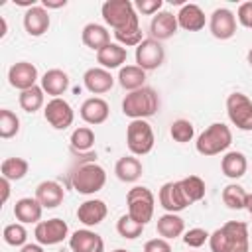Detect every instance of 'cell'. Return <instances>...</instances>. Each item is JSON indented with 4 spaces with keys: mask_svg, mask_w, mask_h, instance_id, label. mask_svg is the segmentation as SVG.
Here are the masks:
<instances>
[{
    "mask_svg": "<svg viewBox=\"0 0 252 252\" xmlns=\"http://www.w3.org/2000/svg\"><path fill=\"white\" fill-rule=\"evenodd\" d=\"M179 30V24H177V16L167 12V10H161L158 12L152 22H150V33L154 39L158 41H165L169 37H173Z\"/></svg>",
    "mask_w": 252,
    "mask_h": 252,
    "instance_id": "2e32d148",
    "label": "cell"
},
{
    "mask_svg": "<svg viewBox=\"0 0 252 252\" xmlns=\"http://www.w3.org/2000/svg\"><path fill=\"white\" fill-rule=\"evenodd\" d=\"M94 146V132L91 126H79L71 134V152L73 154H85L91 152Z\"/></svg>",
    "mask_w": 252,
    "mask_h": 252,
    "instance_id": "d6a6232c",
    "label": "cell"
},
{
    "mask_svg": "<svg viewBox=\"0 0 252 252\" xmlns=\"http://www.w3.org/2000/svg\"><path fill=\"white\" fill-rule=\"evenodd\" d=\"M226 114L238 130H252V100L244 93H230L226 96Z\"/></svg>",
    "mask_w": 252,
    "mask_h": 252,
    "instance_id": "ba28073f",
    "label": "cell"
},
{
    "mask_svg": "<svg viewBox=\"0 0 252 252\" xmlns=\"http://www.w3.org/2000/svg\"><path fill=\"white\" fill-rule=\"evenodd\" d=\"M112 252H128V250H124V248H116V250H112Z\"/></svg>",
    "mask_w": 252,
    "mask_h": 252,
    "instance_id": "816d5d0a",
    "label": "cell"
},
{
    "mask_svg": "<svg viewBox=\"0 0 252 252\" xmlns=\"http://www.w3.org/2000/svg\"><path fill=\"white\" fill-rule=\"evenodd\" d=\"M100 14H102L104 24L110 26L114 32L138 20V12L130 0H106L100 8Z\"/></svg>",
    "mask_w": 252,
    "mask_h": 252,
    "instance_id": "52a82bcc",
    "label": "cell"
},
{
    "mask_svg": "<svg viewBox=\"0 0 252 252\" xmlns=\"http://www.w3.org/2000/svg\"><path fill=\"white\" fill-rule=\"evenodd\" d=\"M0 24H2V33H0V37H4V35H6V32H8V24H6V20H4V18H0Z\"/></svg>",
    "mask_w": 252,
    "mask_h": 252,
    "instance_id": "c3c4849f",
    "label": "cell"
},
{
    "mask_svg": "<svg viewBox=\"0 0 252 252\" xmlns=\"http://www.w3.org/2000/svg\"><path fill=\"white\" fill-rule=\"evenodd\" d=\"M20 132V118L16 112H12L10 108H2L0 110V138L8 140L14 138Z\"/></svg>",
    "mask_w": 252,
    "mask_h": 252,
    "instance_id": "f35d334b",
    "label": "cell"
},
{
    "mask_svg": "<svg viewBox=\"0 0 252 252\" xmlns=\"http://www.w3.org/2000/svg\"><path fill=\"white\" fill-rule=\"evenodd\" d=\"M69 248L71 252H104V240L94 230L81 228L69 236Z\"/></svg>",
    "mask_w": 252,
    "mask_h": 252,
    "instance_id": "9a60e30c",
    "label": "cell"
},
{
    "mask_svg": "<svg viewBox=\"0 0 252 252\" xmlns=\"http://www.w3.org/2000/svg\"><path fill=\"white\" fill-rule=\"evenodd\" d=\"M158 201L159 205L165 209V213H181L185 211L191 203L187 201L181 181H167L161 185L159 193H158Z\"/></svg>",
    "mask_w": 252,
    "mask_h": 252,
    "instance_id": "4fadbf2b",
    "label": "cell"
},
{
    "mask_svg": "<svg viewBox=\"0 0 252 252\" xmlns=\"http://www.w3.org/2000/svg\"><path fill=\"white\" fill-rule=\"evenodd\" d=\"M118 83L128 93L138 91V89L146 87V71L138 65H124L118 71Z\"/></svg>",
    "mask_w": 252,
    "mask_h": 252,
    "instance_id": "f546056e",
    "label": "cell"
},
{
    "mask_svg": "<svg viewBox=\"0 0 252 252\" xmlns=\"http://www.w3.org/2000/svg\"><path fill=\"white\" fill-rule=\"evenodd\" d=\"M43 118L55 130H67L75 120V110L65 98H51L43 106Z\"/></svg>",
    "mask_w": 252,
    "mask_h": 252,
    "instance_id": "8fae6325",
    "label": "cell"
},
{
    "mask_svg": "<svg viewBox=\"0 0 252 252\" xmlns=\"http://www.w3.org/2000/svg\"><path fill=\"white\" fill-rule=\"evenodd\" d=\"M211 252H248V224L242 220H228L209 236Z\"/></svg>",
    "mask_w": 252,
    "mask_h": 252,
    "instance_id": "6da1fadb",
    "label": "cell"
},
{
    "mask_svg": "<svg viewBox=\"0 0 252 252\" xmlns=\"http://www.w3.org/2000/svg\"><path fill=\"white\" fill-rule=\"evenodd\" d=\"M209 32L213 37L224 41L236 33V16L228 8H217L209 16Z\"/></svg>",
    "mask_w": 252,
    "mask_h": 252,
    "instance_id": "7c38bea8",
    "label": "cell"
},
{
    "mask_svg": "<svg viewBox=\"0 0 252 252\" xmlns=\"http://www.w3.org/2000/svg\"><path fill=\"white\" fill-rule=\"evenodd\" d=\"M83 85L89 93L102 94V93H108L114 87V77H112L110 71H106L102 67H91L83 75Z\"/></svg>",
    "mask_w": 252,
    "mask_h": 252,
    "instance_id": "ac0fdd59",
    "label": "cell"
},
{
    "mask_svg": "<svg viewBox=\"0 0 252 252\" xmlns=\"http://www.w3.org/2000/svg\"><path fill=\"white\" fill-rule=\"evenodd\" d=\"M179 181H181L183 193H185V197H187V201H189L191 205L197 203V201H201V199L205 197L207 187H205V181H203L199 175H189V177H183V179H179Z\"/></svg>",
    "mask_w": 252,
    "mask_h": 252,
    "instance_id": "d590c367",
    "label": "cell"
},
{
    "mask_svg": "<svg viewBox=\"0 0 252 252\" xmlns=\"http://www.w3.org/2000/svg\"><path fill=\"white\" fill-rule=\"evenodd\" d=\"M20 252H45V250H43V246L37 244V242H35V244H33V242H28L26 246L20 248Z\"/></svg>",
    "mask_w": 252,
    "mask_h": 252,
    "instance_id": "7dc6e473",
    "label": "cell"
},
{
    "mask_svg": "<svg viewBox=\"0 0 252 252\" xmlns=\"http://www.w3.org/2000/svg\"><path fill=\"white\" fill-rule=\"evenodd\" d=\"M43 207L35 197H22L14 205V217L22 224H37L41 220Z\"/></svg>",
    "mask_w": 252,
    "mask_h": 252,
    "instance_id": "cb8c5ba5",
    "label": "cell"
},
{
    "mask_svg": "<svg viewBox=\"0 0 252 252\" xmlns=\"http://www.w3.org/2000/svg\"><path fill=\"white\" fill-rule=\"evenodd\" d=\"M169 136H171L175 142H179V144H187V142L193 140L195 128H193V124H191L189 120L177 118V120H173L171 126H169Z\"/></svg>",
    "mask_w": 252,
    "mask_h": 252,
    "instance_id": "ab89813d",
    "label": "cell"
},
{
    "mask_svg": "<svg viewBox=\"0 0 252 252\" xmlns=\"http://www.w3.org/2000/svg\"><path fill=\"white\" fill-rule=\"evenodd\" d=\"M2 238L8 246H14V248H22L26 246L28 242V230L22 222H12V224H6L4 230H2Z\"/></svg>",
    "mask_w": 252,
    "mask_h": 252,
    "instance_id": "8d00e7d4",
    "label": "cell"
},
{
    "mask_svg": "<svg viewBox=\"0 0 252 252\" xmlns=\"http://www.w3.org/2000/svg\"><path fill=\"white\" fill-rule=\"evenodd\" d=\"M175 16H177L179 28L187 30V32H199L207 24V16L201 10V6H197V4H183Z\"/></svg>",
    "mask_w": 252,
    "mask_h": 252,
    "instance_id": "d4e9b609",
    "label": "cell"
},
{
    "mask_svg": "<svg viewBox=\"0 0 252 252\" xmlns=\"http://www.w3.org/2000/svg\"><path fill=\"white\" fill-rule=\"evenodd\" d=\"M236 22L248 30H252V2H242L236 10Z\"/></svg>",
    "mask_w": 252,
    "mask_h": 252,
    "instance_id": "7bdbcfd3",
    "label": "cell"
},
{
    "mask_svg": "<svg viewBox=\"0 0 252 252\" xmlns=\"http://www.w3.org/2000/svg\"><path fill=\"white\" fill-rule=\"evenodd\" d=\"M156 138L148 120H132L126 128V146L132 156H146L154 150Z\"/></svg>",
    "mask_w": 252,
    "mask_h": 252,
    "instance_id": "8992f818",
    "label": "cell"
},
{
    "mask_svg": "<svg viewBox=\"0 0 252 252\" xmlns=\"http://www.w3.org/2000/svg\"><path fill=\"white\" fill-rule=\"evenodd\" d=\"M220 169L228 179H240L248 169V159L242 152H226L220 159Z\"/></svg>",
    "mask_w": 252,
    "mask_h": 252,
    "instance_id": "83f0119b",
    "label": "cell"
},
{
    "mask_svg": "<svg viewBox=\"0 0 252 252\" xmlns=\"http://www.w3.org/2000/svg\"><path fill=\"white\" fill-rule=\"evenodd\" d=\"M116 232H118L122 238H126V240H134V238L142 236L144 224L136 222V220L126 213V215L118 217V220H116Z\"/></svg>",
    "mask_w": 252,
    "mask_h": 252,
    "instance_id": "74e56055",
    "label": "cell"
},
{
    "mask_svg": "<svg viewBox=\"0 0 252 252\" xmlns=\"http://www.w3.org/2000/svg\"><path fill=\"white\" fill-rule=\"evenodd\" d=\"M144 252H171V244L165 238H152L144 244Z\"/></svg>",
    "mask_w": 252,
    "mask_h": 252,
    "instance_id": "ee69618b",
    "label": "cell"
},
{
    "mask_svg": "<svg viewBox=\"0 0 252 252\" xmlns=\"http://www.w3.org/2000/svg\"><path fill=\"white\" fill-rule=\"evenodd\" d=\"M41 6L45 10H49V8L57 10V8H65L67 6V0H41Z\"/></svg>",
    "mask_w": 252,
    "mask_h": 252,
    "instance_id": "f6af8a7d",
    "label": "cell"
},
{
    "mask_svg": "<svg viewBox=\"0 0 252 252\" xmlns=\"http://www.w3.org/2000/svg\"><path fill=\"white\" fill-rule=\"evenodd\" d=\"M49 26H51V18H49V12L43 6H33L30 10H26V14H24V30L28 32V35L39 37L49 30Z\"/></svg>",
    "mask_w": 252,
    "mask_h": 252,
    "instance_id": "ffe728a7",
    "label": "cell"
},
{
    "mask_svg": "<svg viewBox=\"0 0 252 252\" xmlns=\"http://www.w3.org/2000/svg\"><path fill=\"white\" fill-rule=\"evenodd\" d=\"M43 209H55L63 203L65 199V189L53 181V179H47V181H41L37 187H35V195H33Z\"/></svg>",
    "mask_w": 252,
    "mask_h": 252,
    "instance_id": "7402d4cb",
    "label": "cell"
},
{
    "mask_svg": "<svg viewBox=\"0 0 252 252\" xmlns=\"http://www.w3.org/2000/svg\"><path fill=\"white\" fill-rule=\"evenodd\" d=\"M126 57H128L126 47H122L120 43H112V41L104 45L100 51H96V63L106 71L122 69L126 63Z\"/></svg>",
    "mask_w": 252,
    "mask_h": 252,
    "instance_id": "603a6c76",
    "label": "cell"
},
{
    "mask_svg": "<svg viewBox=\"0 0 252 252\" xmlns=\"http://www.w3.org/2000/svg\"><path fill=\"white\" fill-rule=\"evenodd\" d=\"M246 211L252 215V193H248V199H246Z\"/></svg>",
    "mask_w": 252,
    "mask_h": 252,
    "instance_id": "681fc988",
    "label": "cell"
},
{
    "mask_svg": "<svg viewBox=\"0 0 252 252\" xmlns=\"http://www.w3.org/2000/svg\"><path fill=\"white\" fill-rule=\"evenodd\" d=\"M108 215V207L102 199H87L77 209V219L85 226H96L100 224Z\"/></svg>",
    "mask_w": 252,
    "mask_h": 252,
    "instance_id": "d6986e66",
    "label": "cell"
},
{
    "mask_svg": "<svg viewBox=\"0 0 252 252\" xmlns=\"http://www.w3.org/2000/svg\"><path fill=\"white\" fill-rule=\"evenodd\" d=\"M81 39L83 43L93 49V51H100L104 45L110 43V32L102 26V24H96V22H91L83 28L81 32Z\"/></svg>",
    "mask_w": 252,
    "mask_h": 252,
    "instance_id": "484cf974",
    "label": "cell"
},
{
    "mask_svg": "<svg viewBox=\"0 0 252 252\" xmlns=\"http://www.w3.org/2000/svg\"><path fill=\"white\" fill-rule=\"evenodd\" d=\"M142 171H144L142 161L132 154L122 156L114 165V173L122 183H136L142 177Z\"/></svg>",
    "mask_w": 252,
    "mask_h": 252,
    "instance_id": "4316f807",
    "label": "cell"
},
{
    "mask_svg": "<svg viewBox=\"0 0 252 252\" xmlns=\"http://www.w3.org/2000/svg\"><path fill=\"white\" fill-rule=\"evenodd\" d=\"M156 230L161 238L165 240H173L177 236H181L185 232V220L177 215V213H165L158 219V224H156Z\"/></svg>",
    "mask_w": 252,
    "mask_h": 252,
    "instance_id": "f1b7e54d",
    "label": "cell"
},
{
    "mask_svg": "<svg viewBox=\"0 0 252 252\" xmlns=\"http://www.w3.org/2000/svg\"><path fill=\"white\" fill-rule=\"evenodd\" d=\"M232 144V132L224 122H213L209 128H205L197 142H195V150L201 156H219L222 152L228 150V146Z\"/></svg>",
    "mask_w": 252,
    "mask_h": 252,
    "instance_id": "277c9868",
    "label": "cell"
},
{
    "mask_svg": "<svg viewBox=\"0 0 252 252\" xmlns=\"http://www.w3.org/2000/svg\"><path fill=\"white\" fill-rule=\"evenodd\" d=\"M136 65L142 67L144 71H154L158 67H161L163 59H165V49L161 45V41L154 39V37H146L138 47H136Z\"/></svg>",
    "mask_w": 252,
    "mask_h": 252,
    "instance_id": "30bf717a",
    "label": "cell"
},
{
    "mask_svg": "<svg viewBox=\"0 0 252 252\" xmlns=\"http://www.w3.org/2000/svg\"><path fill=\"white\" fill-rule=\"evenodd\" d=\"M18 102H20V108L24 112L33 114L45 104V93H43V89L39 85H35V87L28 89V91H22L20 96H18Z\"/></svg>",
    "mask_w": 252,
    "mask_h": 252,
    "instance_id": "4dcf8cb0",
    "label": "cell"
},
{
    "mask_svg": "<svg viewBox=\"0 0 252 252\" xmlns=\"http://www.w3.org/2000/svg\"><path fill=\"white\" fill-rule=\"evenodd\" d=\"M246 199H248V193L242 185L238 183H228L224 189H222V203L230 209V211H240V209H246Z\"/></svg>",
    "mask_w": 252,
    "mask_h": 252,
    "instance_id": "836d02e7",
    "label": "cell"
},
{
    "mask_svg": "<svg viewBox=\"0 0 252 252\" xmlns=\"http://www.w3.org/2000/svg\"><path fill=\"white\" fill-rule=\"evenodd\" d=\"M106 183V171L94 159L81 161L71 169V185L81 195H94Z\"/></svg>",
    "mask_w": 252,
    "mask_h": 252,
    "instance_id": "3957f363",
    "label": "cell"
},
{
    "mask_svg": "<svg viewBox=\"0 0 252 252\" xmlns=\"http://www.w3.org/2000/svg\"><path fill=\"white\" fill-rule=\"evenodd\" d=\"M159 110V96L152 87H142L122 98V112L132 120H146Z\"/></svg>",
    "mask_w": 252,
    "mask_h": 252,
    "instance_id": "7a4b0ae2",
    "label": "cell"
},
{
    "mask_svg": "<svg viewBox=\"0 0 252 252\" xmlns=\"http://www.w3.org/2000/svg\"><path fill=\"white\" fill-rule=\"evenodd\" d=\"M126 205H128V215L140 222V224H148L154 217V209H156V197L154 193L144 187V185H136L128 191L126 195Z\"/></svg>",
    "mask_w": 252,
    "mask_h": 252,
    "instance_id": "5b68a950",
    "label": "cell"
},
{
    "mask_svg": "<svg viewBox=\"0 0 252 252\" xmlns=\"http://www.w3.org/2000/svg\"><path fill=\"white\" fill-rule=\"evenodd\" d=\"M10 183H12V181H8L6 177L0 179V187H2V203H6L8 197H10Z\"/></svg>",
    "mask_w": 252,
    "mask_h": 252,
    "instance_id": "bcb514c9",
    "label": "cell"
},
{
    "mask_svg": "<svg viewBox=\"0 0 252 252\" xmlns=\"http://www.w3.org/2000/svg\"><path fill=\"white\" fill-rule=\"evenodd\" d=\"M79 114L81 118L91 124V126H96V124H102L108 120V114H110V106L104 98L100 96H89L87 100H83L81 108H79Z\"/></svg>",
    "mask_w": 252,
    "mask_h": 252,
    "instance_id": "e0dca14e",
    "label": "cell"
},
{
    "mask_svg": "<svg viewBox=\"0 0 252 252\" xmlns=\"http://www.w3.org/2000/svg\"><path fill=\"white\" fill-rule=\"evenodd\" d=\"M30 163L24 158H6L0 165V173L2 177H6L8 181H20L28 175Z\"/></svg>",
    "mask_w": 252,
    "mask_h": 252,
    "instance_id": "1f68e13d",
    "label": "cell"
},
{
    "mask_svg": "<svg viewBox=\"0 0 252 252\" xmlns=\"http://www.w3.org/2000/svg\"><path fill=\"white\" fill-rule=\"evenodd\" d=\"M161 6H163V0H136L134 2L136 12H140L144 16H152V18L158 12H161Z\"/></svg>",
    "mask_w": 252,
    "mask_h": 252,
    "instance_id": "b9f144b4",
    "label": "cell"
},
{
    "mask_svg": "<svg viewBox=\"0 0 252 252\" xmlns=\"http://www.w3.org/2000/svg\"><path fill=\"white\" fill-rule=\"evenodd\" d=\"M114 39L116 43H120L122 47H138L144 37H142V30H140V20L132 22L130 26L122 28V30H116L114 32Z\"/></svg>",
    "mask_w": 252,
    "mask_h": 252,
    "instance_id": "e575fe53",
    "label": "cell"
},
{
    "mask_svg": "<svg viewBox=\"0 0 252 252\" xmlns=\"http://www.w3.org/2000/svg\"><path fill=\"white\" fill-rule=\"evenodd\" d=\"M209 236H211V232L195 226V228H189L187 232H183V242L189 248H201L205 242H209Z\"/></svg>",
    "mask_w": 252,
    "mask_h": 252,
    "instance_id": "60d3db41",
    "label": "cell"
},
{
    "mask_svg": "<svg viewBox=\"0 0 252 252\" xmlns=\"http://www.w3.org/2000/svg\"><path fill=\"white\" fill-rule=\"evenodd\" d=\"M37 79H39L37 67L33 63H30V61H18L8 69V83L14 89H18L20 93L35 87Z\"/></svg>",
    "mask_w": 252,
    "mask_h": 252,
    "instance_id": "5bb4252c",
    "label": "cell"
},
{
    "mask_svg": "<svg viewBox=\"0 0 252 252\" xmlns=\"http://www.w3.org/2000/svg\"><path fill=\"white\" fill-rule=\"evenodd\" d=\"M246 59H248V65L252 67V47L248 49V55H246Z\"/></svg>",
    "mask_w": 252,
    "mask_h": 252,
    "instance_id": "f907efd6",
    "label": "cell"
},
{
    "mask_svg": "<svg viewBox=\"0 0 252 252\" xmlns=\"http://www.w3.org/2000/svg\"><path fill=\"white\" fill-rule=\"evenodd\" d=\"M250 217H252V215H250Z\"/></svg>",
    "mask_w": 252,
    "mask_h": 252,
    "instance_id": "f5cc1de1",
    "label": "cell"
},
{
    "mask_svg": "<svg viewBox=\"0 0 252 252\" xmlns=\"http://www.w3.org/2000/svg\"><path fill=\"white\" fill-rule=\"evenodd\" d=\"M39 87L51 98H59L69 89V75L63 69H47L39 79Z\"/></svg>",
    "mask_w": 252,
    "mask_h": 252,
    "instance_id": "44dd1931",
    "label": "cell"
},
{
    "mask_svg": "<svg viewBox=\"0 0 252 252\" xmlns=\"http://www.w3.org/2000/svg\"><path fill=\"white\" fill-rule=\"evenodd\" d=\"M33 236H35V242L41 246H55L69 236V226L63 219L53 217L47 220H39L33 228Z\"/></svg>",
    "mask_w": 252,
    "mask_h": 252,
    "instance_id": "9c48e42d",
    "label": "cell"
}]
</instances>
